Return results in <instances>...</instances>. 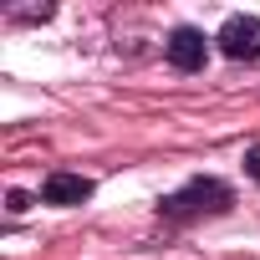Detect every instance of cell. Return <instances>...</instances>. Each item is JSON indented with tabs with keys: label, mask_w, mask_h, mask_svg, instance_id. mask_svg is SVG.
<instances>
[{
	"label": "cell",
	"mask_w": 260,
	"mask_h": 260,
	"mask_svg": "<svg viewBox=\"0 0 260 260\" xmlns=\"http://www.w3.org/2000/svg\"><path fill=\"white\" fill-rule=\"evenodd\" d=\"M245 174H250V179H255V184H260V143H255V148H250V153H245Z\"/></svg>",
	"instance_id": "cell-6"
},
{
	"label": "cell",
	"mask_w": 260,
	"mask_h": 260,
	"mask_svg": "<svg viewBox=\"0 0 260 260\" xmlns=\"http://www.w3.org/2000/svg\"><path fill=\"white\" fill-rule=\"evenodd\" d=\"M164 51H169V61H174L179 72H199L204 56H209V46H204V36H199L194 26H179V31L164 41Z\"/></svg>",
	"instance_id": "cell-3"
},
{
	"label": "cell",
	"mask_w": 260,
	"mask_h": 260,
	"mask_svg": "<svg viewBox=\"0 0 260 260\" xmlns=\"http://www.w3.org/2000/svg\"><path fill=\"white\" fill-rule=\"evenodd\" d=\"M214 41H219V51H224L230 61H255V56H260V21H255V16H230Z\"/></svg>",
	"instance_id": "cell-2"
},
{
	"label": "cell",
	"mask_w": 260,
	"mask_h": 260,
	"mask_svg": "<svg viewBox=\"0 0 260 260\" xmlns=\"http://www.w3.org/2000/svg\"><path fill=\"white\" fill-rule=\"evenodd\" d=\"M92 189H97V184H92L87 174H51V179L41 184V204H61V209H67V204H87Z\"/></svg>",
	"instance_id": "cell-4"
},
{
	"label": "cell",
	"mask_w": 260,
	"mask_h": 260,
	"mask_svg": "<svg viewBox=\"0 0 260 260\" xmlns=\"http://www.w3.org/2000/svg\"><path fill=\"white\" fill-rule=\"evenodd\" d=\"M235 204V194H230V184H219V179H189L184 189H174L164 204H158V214L164 219H174V224H184V219H204V214H224Z\"/></svg>",
	"instance_id": "cell-1"
},
{
	"label": "cell",
	"mask_w": 260,
	"mask_h": 260,
	"mask_svg": "<svg viewBox=\"0 0 260 260\" xmlns=\"http://www.w3.org/2000/svg\"><path fill=\"white\" fill-rule=\"evenodd\" d=\"M6 209H11V214H26V209H31V194H21V189H11V199H6Z\"/></svg>",
	"instance_id": "cell-5"
}]
</instances>
